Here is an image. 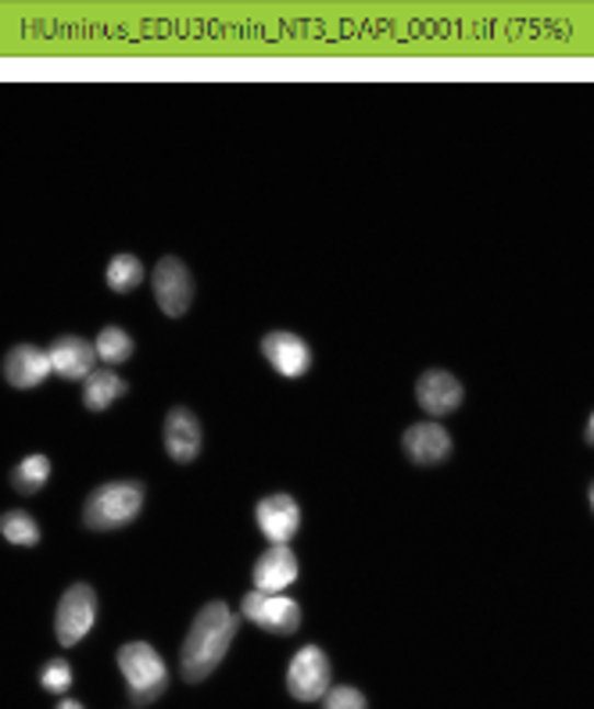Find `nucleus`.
<instances>
[{
  "instance_id": "f257e3e1",
  "label": "nucleus",
  "mask_w": 594,
  "mask_h": 709,
  "mask_svg": "<svg viewBox=\"0 0 594 709\" xmlns=\"http://www.w3.org/2000/svg\"><path fill=\"white\" fill-rule=\"evenodd\" d=\"M233 631H237V620L226 609V603H208L201 609L191 634L183 642V677L205 680L222 663L229 642H233Z\"/></svg>"
},
{
  "instance_id": "f03ea898",
  "label": "nucleus",
  "mask_w": 594,
  "mask_h": 709,
  "mask_svg": "<svg viewBox=\"0 0 594 709\" xmlns=\"http://www.w3.org/2000/svg\"><path fill=\"white\" fill-rule=\"evenodd\" d=\"M144 509V484L140 481H112L101 484L83 506V524L90 530H115L137 520Z\"/></svg>"
},
{
  "instance_id": "7ed1b4c3",
  "label": "nucleus",
  "mask_w": 594,
  "mask_h": 709,
  "mask_svg": "<svg viewBox=\"0 0 594 709\" xmlns=\"http://www.w3.org/2000/svg\"><path fill=\"white\" fill-rule=\"evenodd\" d=\"M118 671H123L126 685H129L133 706L155 702L169 685L165 663H161V656L147 642H129V645L118 649Z\"/></svg>"
},
{
  "instance_id": "20e7f679",
  "label": "nucleus",
  "mask_w": 594,
  "mask_h": 709,
  "mask_svg": "<svg viewBox=\"0 0 594 709\" xmlns=\"http://www.w3.org/2000/svg\"><path fill=\"white\" fill-rule=\"evenodd\" d=\"M93 617H98V595H93L90 584H72V588L61 595L58 617H54V631H58V642L65 649L76 645V642H83L87 631L93 627Z\"/></svg>"
},
{
  "instance_id": "39448f33",
  "label": "nucleus",
  "mask_w": 594,
  "mask_h": 709,
  "mask_svg": "<svg viewBox=\"0 0 594 709\" xmlns=\"http://www.w3.org/2000/svg\"><path fill=\"white\" fill-rule=\"evenodd\" d=\"M287 688L294 699L301 702H316L322 695L330 691V663H327V652L316 649V645H305L297 656L290 660V671H287Z\"/></svg>"
},
{
  "instance_id": "423d86ee",
  "label": "nucleus",
  "mask_w": 594,
  "mask_h": 709,
  "mask_svg": "<svg viewBox=\"0 0 594 709\" xmlns=\"http://www.w3.org/2000/svg\"><path fill=\"white\" fill-rule=\"evenodd\" d=\"M155 297L165 316H183L191 308V297H194V280H191V269H186L175 255H165L161 262L155 266Z\"/></svg>"
},
{
  "instance_id": "0eeeda50",
  "label": "nucleus",
  "mask_w": 594,
  "mask_h": 709,
  "mask_svg": "<svg viewBox=\"0 0 594 709\" xmlns=\"http://www.w3.org/2000/svg\"><path fill=\"white\" fill-rule=\"evenodd\" d=\"M240 609H244V617L251 623H259L262 631H273V634H290L301 627V609H297V603L287 595L251 592V595H244Z\"/></svg>"
},
{
  "instance_id": "6e6552de",
  "label": "nucleus",
  "mask_w": 594,
  "mask_h": 709,
  "mask_svg": "<svg viewBox=\"0 0 594 709\" xmlns=\"http://www.w3.org/2000/svg\"><path fill=\"white\" fill-rule=\"evenodd\" d=\"M466 391L462 384L448 373V370H426L420 380H415V402H420L430 416H448L462 405Z\"/></svg>"
},
{
  "instance_id": "1a4fd4ad",
  "label": "nucleus",
  "mask_w": 594,
  "mask_h": 709,
  "mask_svg": "<svg viewBox=\"0 0 594 709\" xmlns=\"http://www.w3.org/2000/svg\"><path fill=\"white\" fill-rule=\"evenodd\" d=\"M401 444H404V455L420 462V466H434V462H444L452 455V434L441 423H412L404 430Z\"/></svg>"
},
{
  "instance_id": "9d476101",
  "label": "nucleus",
  "mask_w": 594,
  "mask_h": 709,
  "mask_svg": "<svg viewBox=\"0 0 594 709\" xmlns=\"http://www.w3.org/2000/svg\"><path fill=\"white\" fill-rule=\"evenodd\" d=\"M47 359H50V370L65 376V380H87L93 362H98V348L90 345L83 337H58L54 345L47 348Z\"/></svg>"
},
{
  "instance_id": "9b49d317",
  "label": "nucleus",
  "mask_w": 594,
  "mask_h": 709,
  "mask_svg": "<svg viewBox=\"0 0 594 709\" xmlns=\"http://www.w3.org/2000/svg\"><path fill=\"white\" fill-rule=\"evenodd\" d=\"M262 354L279 376H301L308 370V362H312V351H308L305 340L297 334H283V330L262 337Z\"/></svg>"
},
{
  "instance_id": "f8f14e48",
  "label": "nucleus",
  "mask_w": 594,
  "mask_h": 709,
  "mask_svg": "<svg viewBox=\"0 0 594 709\" xmlns=\"http://www.w3.org/2000/svg\"><path fill=\"white\" fill-rule=\"evenodd\" d=\"M254 516H259L262 534L273 541V544H287L294 538L297 524H301V509H297V502L290 495H269V498H262L259 509H254Z\"/></svg>"
},
{
  "instance_id": "ddd939ff",
  "label": "nucleus",
  "mask_w": 594,
  "mask_h": 709,
  "mask_svg": "<svg viewBox=\"0 0 594 709\" xmlns=\"http://www.w3.org/2000/svg\"><path fill=\"white\" fill-rule=\"evenodd\" d=\"M165 448L175 462H191L201 452V423L191 408L175 405L165 416Z\"/></svg>"
},
{
  "instance_id": "4468645a",
  "label": "nucleus",
  "mask_w": 594,
  "mask_h": 709,
  "mask_svg": "<svg viewBox=\"0 0 594 709\" xmlns=\"http://www.w3.org/2000/svg\"><path fill=\"white\" fill-rule=\"evenodd\" d=\"M297 577V559L287 544H273L259 563H254V588L265 595H279Z\"/></svg>"
},
{
  "instance_id": "2eb2a0df",
  "label": "nucleus",
  "mask_w": 594,
  "mask_h": 709,
  "mask_svg": "<svg viewBox=\"0 0 594 709\" xmlns=\"http://www.w3.org/2000/svg\"><path fill=\"white\" fill-rule=\"evenodd\" d=\"M50 373L54 370H50L47 351H39L33 345L11 348L4 359V376H8V384H15V387H36V384H44Z\"/></svg>"
},
{
  "instance_id": "dca6fc26",
  "label": "nucleus",
  "mask_w": 594,
  "mask_h": 709,
  "mask_svg": "<svg viewBox=\"0 0 594 709\" xmlns=\"http://www.w3.org/2000/svg\"><path fill=\"white\" fill-rule=\"evenodd\" d=\"M118 394H126L123 380L107 370V365H93L90 376L83 380V402H87V408H93V413H98V408H107V405L118 398Z\"/></svg>"
},
{
  "instance_id": "f3484780",
  "label": "nucleus",
  "mask_w": 594,
  "mask_h": 709,
  "mask_svg": "<svg viewBox=\"0 0 594 709\" xmlns=\"http://www.w3.org/2000/svg\"><path fill=\"white\" fill-rule=\"evenodd\" d=\"M47 476H50V459L47 455H30V459H22L15 470H11V487L19 491V495H33V491H39L47 484Z\"/></svg>"
},
{
  "instance_id": "a211bd4d",
  "label": "nucleus",
  "mask_w": 594,
  "mask_h": 709,
  "mask_svg": "<svg viewBox=\"0 0 594 709\" xmlns=\"http://www.w3.org/2000/svg\"><path fill=\"white\" fill-rule=\"evenodd\" d=\"M144 280V266H140V258L137 255H115L112 258V266H107V288L118 291V294H126L133 291L137 283Z\"/></svg>"
},
{
  "instance_id": "6ab92c4d",
  "label": "nucleus",
  "mask_w": 594,
  "mask_h": 709,
  "mask_svg": "<svg viewBox=\"0 0 594 709\" xmlns=\"http://www.w3.org/2000/svg\"><path fill=\"white\" fill-rule=\"evenodd\" d=\"M0 534H4L11 544H22V549H30V544L39 541V527L30 513H22V509H11L0 516Z\"/></svg>"
},
{
  "instance_id": "aec40b11",
  "label": "nucleus",
  "mask_w": 594,
  "mask_h": 709,
  "mask_svg": "<svg viewBox=\"0 0 594 709\" xmlns=\"http://www.w3.org/2000/svg\"><path fill=\"white\" fill-rule=\"evenodd\" d=\"M98 359L107 362V365H115V362H126L129 354H133V337L126 330H118V326H104V330L98 334Z\"/></svg>"
},
{
  "instance_id": "412c9836",
  "label": "nucleus",
  "mask_w": 594,
  "mask_h": 709,
  "mask_svg": "<svg viewBox=\"0 0 594 709\" xmlns=\"http://www.w3.org/2000/svg\"><path fill=\"white\" fill-rule=\"evenodd\" d=\"M44 688L47 691H54V695H61V691H69V685H72V671H69V663L65 660H50L47 666H44Z\"/></svg>"
},
{
  "instance_id": "4be33fe9",
  "label": "nucleus",
  "mask_w": 594,
  "mask_h": 709,
  "mask_svg": "<svg viewBox=\"0 0 594 709\" xmlns=\"http://www.w3.org/2000/svg\"><path fill=\"white\" fill-rule=\"evenodd\" d=\"M327 709H366V695L355 691V688H330L327 691Z\"/></svg>"
},
{
  "instance_id": "5701e85b",
  "label": "nucleus",
  "mask_w": 594,
  "mask_h": 709,
  "mask_svg": "<svg viewBox=\"0 0 594 709\" xmlns=\"http://www.w3.org/2000/svg\"><path fill=\"white\" fill-rule=\"evenodd\" d=\"M584 438H587V444H594V413H591L587 427H584Z\"/></svg>"
},
{
  "instance_id": "b1692460",
  "label": "nucleus",
  "mask_w": 594,
  "mask_h": 709,
  "mask_svg": "<svg viewBox=\"0 0 594 709\" xmlns=\"http://www.w3.org/2000/svg\"><path fill=\"white\" fill-rule=\"evenodd\" d=\"M58 709H83V706H79V702H76V699H65V702H61V706H58Z\"/></svg>"
},
{
  "instance_id": "393cba45",
  "label": "nucleus",
  "mask_w": 594,
  "mask_h": 709,
  "mask_svg": "<svg viewBox=\"0 0 594 709\" xmlns=\"http://www.w3.org/2000/svg\"><path fill=\"white\" fill-rule=\"evenodd\" d=\"M587 498H591V509H594V484H591V491H587Z\"/></svg>"
}]
</instances>
